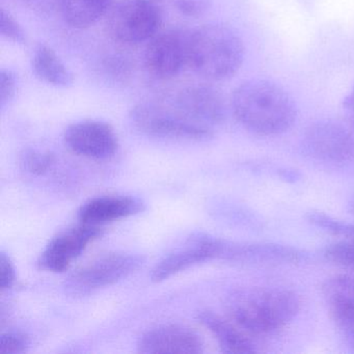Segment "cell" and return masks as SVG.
Returning <instances> with one entry per match:
<instances>
[{"mask_svg":"<svg viewBox=\"0 0 354 354\" xmlns=\"http://www.w3.org/2000/svg\"><path fill=\"white\" fill-rule=\"evenodd\" d=\"M232 111L242 127L261 136L285 133L297 119L293 98L271 80L254 78L233 91Z\"/></svg>","mask_w":354,"mask_h":354,"instance_id":"cell-1","label":"cell"},{"mask_svg":"<svg viewBox=\"0 0 354 354\" xmlns=\"http://www.w3.org/2000/svg\"><path fill=\"white\" fill-rule=\"evenodd\" d=\"M297 294L281 288H250L230 298L227 314L248 335L267 337L283 330L299 312Z\"/></svg>","mask_w":354,"mask_h":354,"instance_id":"cell-2","label":"cell"},{"mask_svg":"<svg viewBox=\"0 0 354 354\" xmlns=\"http://www.w3.org/2000/svg\"><path fill=\"white\" fill-rule=\"evenodd\" d=\"M244 55L243 41L231 26L210 24L190 32L188 66L205 80L233 77L243 64Z\"/></svg>","mask_w":354,"mask_h":354,"instance_id":"cell-3","label":"cell"},{"mask_svg":"<svg viewBox=\"0 0 354 354\" xmlns=\"http://www.w3.org/2000/svg\"><path fill=\"white\" fill-rule=\"evenodd\" d=\"M145 263L144 257L127 252H109L76 269L65 283V290L74 297L90 295L113 285L136 272Z\"/></svg>","mask_w":354,"mask_h":354,"instance_id":"cell-4","label":"cell"},{"mask_svg":"<svg viewBox=\"0 0 354 354\" xmlns=\"http://www.w3.org/2000/svg\"><path fill=\"white\" fill-rule=\"evenodd\" d=\"M162 24L160 9L151 0H122L106 15V30L115 42L136 45L150 41Z\"/></svg>","mask_w":354,"mask_h":354,"instance_id":"cell-5","label":"cell"},{"mask_svg":"<svg viewBox=\"0 0 354 354\" xmlns=\"http://www.w3.org/2000/svg\"><path fill=\"white\" fill-rule=\"evenodd\" d=\"M238 254V242L200 234L165 257L153 269L151 279L160 283L190 267L212 260L233 261Z\"/></svg>","mask_w":354,"mask_h":354,"instance_id":"cell-6","label":"cell"},{"mask_svg":"<svg viewBox=\"0 0 354 354\" xmlns=\"http://www.w3.org/2000/svg\"><path fill=\"white\" fill-rule=\"evenodd\" d=\"M130 121L136 130L153 138L171 140H206L214 131L188 121L175 109L155 103H140L130 111Z\"/></svg>","mask_w":354,"mask_h":354,"instance_id":"cell-7","label":"cell"},{"mask_svg":"<svg viewBox=\"0 0 354 354\" xmlns=\"http://www.w3.org/2000/svg\"><path fill=\"white\" fill-rule=\"evenodd\" d=\"M302 149L310 158L325 163H345L354 159V136L341 123L329 120L310 124L302 136Z\"/></svg>","mask_w":354,"mask_h":354,"instance_id":"cell-8","label":"cell"},{"mask_svg":"<svg viewBox=\"0 0 354 354\" xmlns=\"http://www.w3.org/2000/svg\"><path fill=\"white\" fill-rule=\"evenodd\" d=\"M190 32L176 28L155 35L145 51L148 73L157 80H169L188 66Z\"/></svg>","mask_w":354,"mask_h":354,"instance_id":"cell-9","label":"cell"},{"mask_svg":"<svg viewBox=\"0 0 354 354\" xmlns=\"http://www.w3.org/2000/svg\"><path fill=\"white\" fill-rule=\"evenodd\" d=\"M171 107L188 121L212 131L223 124L227 113V105L221 91L205 84L183 88Z\"/></svg>","mask_w":354,"mask_h":354,"instance_id":"cell-10","label":"cell"},{"mask_svg":"<svg viewBox=\"0 0 354 354\" xmlns=\"http://www.w3.org/2000/svg\"><path fill=\"white\" fill-rule=\"evenodd\" d=\"M68 148L90 159H109L119 148V140L115 130L109 124L95 120L71 124L64 133Z\"/></svg>","mask_w":354,"mask_h":354,"instance_id":"cell-11","label":"cell"},{"mask_svg":"<svg viewBox=\"0 0 354 354\" xmlns=\"http://www.w3.org/2000/svg\"><path fill=\"white\" fill-rule=\"evenodd\" d=\"M101 232L100 227L86 223L63 232L49 242L39 259V267L51 272H64L91 242L101 236Z\"/></svg>","mask_w":354,"mask_h":354,"instance_id":"cell-12","label":"cell"},{"mask_svg":"<svg viewBox=\"0 0 354 354\" xmlns=\"http://www.w3.org/2000/svg\"><path fill=\"white\" fill-rule=\"evenodd\" d=\"M142 353H202L204 344L198 333L183 325L163 324L146 331L138 339Z\"/></svg>","mask_w":354,"mask_h":354,"instance_id":"cell-13","label":"cell"},{"mask_svg":"<svg viewBox=\"0 0 354 354\" xmlns=\"http://www.w3.org/2000/svg\"><path fill=\"white\" fill-rule=\"evenodd\" d=\"M144 210L140 200L130 196H101L84 203L78 212L80 223L97 225L119 221Z\"/></svg>","mask_w":354,"mask_h":354,"instance_id":"cell-14","label":"cell"},{"mask_svg":"<svg viewBox=\"0 0 354 354\" xmlns=\"http://www.w3.org/2000/svg\"><path fill=\"white\" fill-rule=\"evenodd\" d=\"M198 320L209 329L218 342L221 351L225 353L245 354L256 352V347L248 335L238 327L233 321L225 320L213 312L198 313Z\"/></svg>","mask_w":354,"mask_h":354,"instance_id":"cell-15","label":"cell"},{"mask_svg":"<svg viewBox=\"0 0 354 354\" xmlns=\"http://www.w3.org/2000/svg\"><path fill=\"white\" fill-rule=\"evenodd\" d=\"M35 75L45 84L55 88H69L73 84V74L51 47L39 45L32 59Z\"/></svg>","mask_w":354,"mask_h":354,"instance_id":"cell-16","label":"cell"},{"mask_svg":"<svg viewBox=\"0 0 354 354\" xmlns=\"http://www.w3.org/2000/svg\"><path fill=\"white\" fill-rule=\"evenodd\" d=\"M111 7L113 0H59V12L66 24L78 30L94 26Z\"/></svg>","mask_w":354,"mask_h":354,"instance_id":"cell-17","label":"cell"},{"mask_svg":"<svg viewBox=\"0 0 354 354\" xmlns=\"http://www.w3.org/2000/svg\"><path fill=\"white\" fill-rule=\"evenodd\" d=\"M329 315L342 337L354 350V292L327 302Z\"/></svg>","mask_w":354,"mask_h":354,"instance_id":"cell-18","label":"cell"},{"mask_svg":"<svg viewBox=\"0 0 354 354\" xmlns=\"http://www.w3.org/2000/svg\"><path fill=\"white\" fill-rule=\"evenodd\" d=\"M306 218L310 225L322 229L323 231L327 232L331 235L346 238V239H354L353 223H346V221L335 218L330 215L319 212V211L308 212Z\"/></svg>","mask_w":354,"mask_h":354,"instance_id":"cell-19","label":"cell"},{"mask_svg":"<svg viewBox=\"0 0 354 354\" xmlns=\"http://www.w3.org/2000/svg\"><path fill=\"white\" fill-rule=\"evenodd\" d=\"M324 257L333 264L354 270V239L330 244L325 248Z\"/></svg>","mask_w":354,"mask_h":354,"instance_id":"cell-20","label":"cell"},{"mask_svg":"<svg viewBox=\"0 0 354 354\" xmlns=\"http://www.w3.org/2000/svg\"><path fill=\"white\" fill-rule=\"evenodd\" d=\"M55 162V155L41 151L28 150L21 157V165H24V169L34 175H43L47 173Z\"/></svg>","mask_w":354,"mask_h":354,"instance_id":"cell-21","label":"cell"},{"mask_svg":"<svg viewBox=\"0 0 354 354\" xmlns=\"http://www.w3.org/2000/svg\"><path fill=\"white\" fill-rule=\"evenodd\" d=\"M0 34L3 38L15 44L24 45L28 42L26 32L22 26L5 9H0Z\"/></svg>","mask_w":354,"mask_h":354,"instance_id":"cell-22","label":"cell"},{"mask_svg":"<svg viewBox=\"0 0 354 354\" xmlns=\"http://www.w3.org/2000/svg\"><path fill=\"white\" fill-rule=\"evenodd\" d=\"M28 347L30 339L20 331H8L0 337V354H21Z\"/></svg>","mask_w":354,"mask_h":354,"instance_id":"cell-23","label":"cell"},{"mask_svg":"<svg viewBox=\"0 0 354 354\" xmlns=\"http://www.w3.org/2000/svg\"><path fill=\"white\" fill-rule=\"evenodd\" d=\"M18 91V77L11 69L0 71V109H5L15 99Z\"/></svg>","mask_w":354,"mask_h":354,"instance_id":"cell-24","label":"cell"},{"mask_svg":"<svg viewBox=\"0 0 354 354\" xmlns=\"http://www.w3.org/2000/svg\"><path fill=\"white\" fill-rule=\"evenodd\" d=\"M209 0H175V8L181 15L188 18H200L208 12Z\"/></svg>","mask_w":354,"mask_h":354,"instance_id":"cell-25","label":"cell"},{"mask_svg":"<svg viewBox=\"0 0 354 354\" xmlns=\"http://www.w3.org/2000/svg\"><path fill=\"white\" fill-rule=\"evenodd\" d=\"M16 281L15 268L10 257L5 252L0 254V289L1 291L11 289Z\"/></svg>","mask_w":354,"mask_h":354,"instance_id":"cell-26","label":"cell"},{"mask_svg":"<svg viewBox=\"0 0 354 354\" xmlns=\"http://www.w3.org/2000/svg\"><path fill=\"white\" fill-rule=\"evenodd\" d=\"M30 11L42 17L53 16L59 11V0H24Z\"/></svg>","mask_w":354,"mask_h":354,"instance_id":"cell-27","label":"cell"},{"mask_svg":"<svg viewBox=\"0 0 354 354\" xmlns=\"http://www.w3.org/2000/svg\"><path fill=\"white\" fill-rule=\"evenodd\" d=\"M105 70L113 75V77L124 78L129 74L130 65L124 57H113L109 59L104 65Z\"/></svg>","mask_w":354,"mask_h":354,"instance_id":"cell-28","label":"cell"},{"mask_svg":"<svg viewBox=\"0 0 354 354\" xmlns=\"http://www.w3.org/2000/svg\"><path fill=\"white\" fill-rule=\"evenodd\" d=\"M343 111L350 128L354 130V84L344 98Z\"/></svg>","mask_w":354,"mask_h":354,"instance_id":"cell-29","label":"cell"},{"mask_svg":"<svg viewBox=\"0 0 354 354\" xmlns=\"http://www.w3.org/2000/svg\"><path fill=\"white\" fill-rule=\"evenodd\" d=\"M349 210H350V212L352 213V214L354 215V198H352V201L351 202H350V204H349Z\"/></svg>","mask_w":354,"mask_h":354,"instance_id":"cell-30","label":"cell"},{"mask_svg":"<svg viewBox=\"0 0 354 354\" xmlns=\"http://www.w3.org/2000/svg\"><path fill=\"white\" fill-rule=\"evenodd\" d=\"M151 1H155V0H151Z\"/></svg>","mask_w":354,"mask_h":354,"instance_id":"cell-31","label":"cell"}]
</instances>
